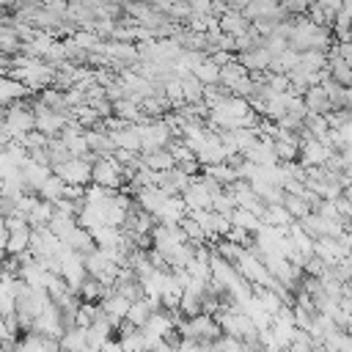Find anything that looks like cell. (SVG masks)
Listing matches in <instances>:
<instances>
[{
	"mask_svg": "<svg viewBox=\"0 0 352 352\" xmlns=\"http://www.w3.org/2000/svg\"><path fill=\"white\" fill-rule=\"evenodd\" d=\"M236 270H239V275L245 278V280H250V283H267L270 278H272V272L267 270V264H264V258L256 253V250H250L248 245L242 248V253L236 256Z\"/></svg>",
	"mask_w": 352,
	"mask_h": 352,
	"instance_id": "4",
	"label": "cell"
},
{
	"mask_svg": "<svg viewBox=\"0 0 352 352\" xmlns=\"http://www.w3.org/2000/svg\"><path fill=\"white\" fill-rule=\"evenodd\" d=\"M116 322H121V319H126V314H129V305H132V300L129 297H124L121 292H113V294H107L102 302H99Z\"/></svg>",
	"mask_w": 352,
	"mask_h": 352,
	"instance_id": "21",
	"label": "cell"
},
{
	"mask_svg": "<svg viewBox=\"0 0 352 352\" xmlns=\"http://www.w3.org/2000/svg\"><path fill=\"white\" fill-rule=\"evenodd\" d=\"M179 226L184 228V234H187V239L190 242H206V234H204V228H201V223L187 212L182 220H179Z\"/></svg>",
	"mask_w": 352,
	"mask_h": 352,
	"instance_id": "31",
	"label": "cell"
},
{
	"mask_svg": "<svg viewBox=\"0 0 352 352\" xmlns=\"http://www.w3.org/2000/svg\"><path fill=\"white\" fill-rule=\"evenodd\" d=\"M52 173V168L50 165H44V162H36V160H25V165H22V176H25V184H28V192H38V187L44 184V179Z\"/></svg>",
	"mask_w": 352,
	"mask_h": 352,
	"instance_id": "13",
	"label": "cell"
},
{
	"mask_svg": "<svg viewBox=\"0 0 352 352\" xmlns=\"http://www.w3.org/2000/svg\"><path fill=\"white\" fill-rule=\"evenodd\" d=\"M217 22H220V30L223 33H231V36H239V33H245L250 28V19L242 11H236V8H228L226 14H220Z\"/></svg>",
	"mask_w": 352,
	"mask_h": 352,
	"instance_id": "16",
	"label": "cell"
},
{
	"mask_svg": "<svg viewBox=\"0 0 352 352\" xmlns=\"http://www.w3.org/2000/svg\"><path fill=\"white\" fill-rule=\"evenodd\" d=\"M60 346H66V349H88V336H85V327H69V330H63V336H60Z\"/></svg>",
	"mask_w": 352,
	"mask_h": 352,
	"instance_id": "29",
	"label": "cell"
},
{
	"mask_svg": "<svg viewBox=\"0 0 352 352\" xmlns=\"http://www.w3.org/2000/svg\"><path fill=\"white\" fill-rule=\"evenodd\" d=\"M74 226H77V214H69V212L55 209V214H52V220H50V228H52L60 239H66V236L72 234Z\"/></svg>",
	"mask_w": 352,
	"mask_h": 352,
	"instance_id": "26",
	"label": "cell"
},
{
	"mask_svg": "<svg viewBox=\"0 0 352 352\" xmlns=\"http://www.w3.org/2000/svg\"><path fill=\"white\" fill-rule=\"evenodd\" d=\"M33 104V113H36V129H41L44 135H60L63 132V126L69 124V113H60V110H55V107H47L38 96L30 102Z\"/></svg>",
	"mask_w": 352,
	"mask_h": 352,
	"instance_id": "5",
	"label": "cell"
},
{
	"mask_svg": "<svg viewBox=\"0 0 352 352\" xmlns=\"http://www.w3.org/2000/svg\"><path fill=\"white\" fill-rule=\"evenodd\" d=\"M187 212H190V209H187V204H184V198H182V192H179V195H168L165 204L160 206V212H157L154 217H157V223H179Z\"/></svg>",
	"mask_w": 352,
	"mask_h": 352,
	"instance_id": "14",
	"label": "cell"
},
{
	"mask_svg": "<svg viewBox=\"0 0 352 352\" xmlns=\"http://www.w3.org/2000/svg\"><path fill=\"white\" fill-rule=\"evenodd\" d=\"M66 190H69V184L63 182V176H58V173L52 170V173H50L47 179H44V184L38 187V195L55 204V201H60V198L66 195Z\"/></svg>",
	"mask_w": 352,
	"mask_h": 352,
	"instance_id": "22",
	"label": "cell"
},
{
	"mask_svg": "<svg viewBox=\"0 0 352 352\" xmlns=\"http://www.w3.org/2000/svg\"><path fill=\"white\" fill-rule=\"evenodd\" d=\"M22 50V38L14 30V25H0V52L6 55H16Z\"/></svg>",
	"mask_w": 352,
	"mask_h": 352,
	"instance_id": "27",
	"label": "cell"
},
{
	"mask_svg": "<svg viewBox=\"0 0 352 352\" xmlns=\"http://www.w3.org/2000/svg\"><path fill=\"white\" fill-rule=\"evenodd\" d=\"M140 157H143V162L151 170H170V168H176V157L170 154L168 146L165 148H154V151H143Z\"/></svg>",
	"mask_w": 352,
	"mask_h": 352,
	"instance_id": "18",
	"label": "cell"
},
{
	"mask_svg": "<svg viewBox=\"0 0 352 352\" xmlns=\"http://www.w3.org/2000/svg\"><path fill=\"white\" fill-rule=\"evenodd\" d=\"M165 198H168V192H165L160 184H148V187H140V190L135 192V204H138L140 209L151 212V214L160 212V206L165 204Z\"/></svg>",
	"mask_w": 352,
	"mask_h": 352,
	"instance_id": "12",
	"label": "cell"
},
{
	"mask_svg": "<svg viewBox=\"0 0 352 352\" xmlns=\"http://www.w3.org/2000/svg\"><path fill=\"white\" fill-rule=\"evenodd\" d=\"M91 182L102 184V187H113V190H121L126 184V176H124V165L118 162L116 154H102L94 160L91 165Z\"/></svg>",
	"mask_w": 352,
	"mask_h": 352,
	"instance_id": "1",
	"label": "cell"
},
{
	"mask_svg": "<svg viewBox=\"0 0 352 352\" xmlns=\"http://www.w3.org/2000/svg\"><path fill=\"white\" fill-rule=\"evenodd\" d=\"M3 124L8 126V132L14 135V140H19V138L28 135L30 129H36V113H33V104H30V102H22V99L11 102V104L6 107V118H3Z\"/></svg>",
	"mask_w": 352,
	"mask_h": 352,
	"instance_id": "2",
	"label": "cell"
},
{
	"mask_svg": "<svg viewBox=\"0 0 352 352\" xmlns=\"http://www.w3.org/2000/svg\"><path fill=\"white\" fill-rule=\"evenodd\" d=\"M302 99H305V104H308V113H330V110H333V102H330V96H327V91H324L322 82L308 85V88L302 91Z\"/></svg>",
	"mask_w": 352,
	"mask_h": 352,
	"instance_id": "15",
	"label": "cell"
},
{
	"mask_svg": "<svg viewBox=\"0 0 352 352\" xmlns=\"http://www.w3.org/2000/svg\"><path fill=\"white\" fill-rule=\"evenodd\" d=\"M63 242H66L69 248H74L77 253H82V256H88V253L96 248V239H94V234H91L88 228H82L80 223L72 228V234H69Z\"/></svg>",
	"mask_w": 352,
	"mask_h": 352,
	"instance_id": "17",
	"label": "cell"
},
{
	"mask_svg": "<svg viewBox=\"0 0 352 352\" xmlns=\"http://www.w3.org/2000/svg\"><path fill=\"white\" fill-rule=\"evenodd\" d=\"M91 165H94V160L91 157H69V160H63V162H58V165H52V170L58 173V176H63V182L66 184H80V187H88L91 184Z\"/></svg>",
	"mask_w": 352,
	"mask_h": 352,
	"instance_id": "3",
	"label": "cell"
},
{
	"mask_svg": "<svg viewBox=\"0 0 352 352\" xmlns=\"http://www.w3.org/2000/svg\"><path fill=\"white\" fill-rule=\"evenodd\" d=\"M52 214H55V204L38 195V201H36V204H33V209L28 212V223H30V228H38V226H50Z\"/></svg>",
	"mask_w": 352,
	"mask_h": 352,
	"instance_id": "19",
	"label": "cell"
},
{
	"mask_svg": "<svg viewBox=\"0 0 352 352\" xmlns=\"http://www.w3.org/2000/svg\"><path fill=\"white\" fill-rule=\"evenodd\" d=\"M283 206L289 209V214H292L294 220H302L308 212H314V206H311V201H308L305 195H297V192H286V190H283Z\"/></svg>",
	"mask_w": 352,
	"mask_h": 352,
	"instance_id": "23",
	"label": "cell"
},
{
	"mask_svg": "<svg viewBox=\"0 0 352 352\" xmlns=\"http://www.w3.org/2000/svg\"><path fill=\"white\" fill-rule=\"evenodd\" d=\"M336 52H338V55L352 66V38H344V41L338 44V50H336Z\"/></svg>",
	"mask_w": 352,
	"mask_h": 352,
	"instance_id": "32",
	"label": "cell"
},
{
	"mask_svg": "<svg viewBox=\"0 0 352 352\" xmlns=\"http://www.w3.org/2000/svg\"><path fill=\"white\" fill-rule=\"evenodd\" d=\"M248 3H250V0H228V8H236V11H242Z\"/></svg>",
	"mask_w": 352,
	"mask_h": 352,
	"instance_id": "33",
	"label": "cell"
},
{
	"mask_svg": "<svg viewBox=\"0 0 352 352\" xmlns=\"http://www.w3.org/2000/svg\"><path fill=\"white\" fill-rule=\"evenodd\" d=\"M236 58H239L242 66H248V72H264V69H270V63H272V52H270L267 47H261V44L236 52Z\"/></svg>",
	"mask_w": 352,
	"mask_h": 352,
	"instance_id": "9",
	"label": "cell"
},
{
	"mask_svg": "<svg viewBox=\"0 0 352 352\" xmlns=\"http://www.w3.org/2000/svg\"><path fill=\"white\" fill-rule=\"evenodd\" d=\"M192 74H195L204 85H214V82H220V63L206 55V58L192 69Z\"/></svg>",
	"mask_w": 352,
	"mask_h": 352,
	"instance_id": "24",
	"label": "cell"
},
{
	"mask_svg": "<svg viewBox=\"0 0 352 352\" xmlns=\"http://www.w3.org/2000/svg\"><path fill=\"white\" fill-rule=\"evenodd\" d=\"M272 148H275V154H278L280 162H292V160H297V154H300V135L280 129V135L272 140Z\"/></svg>",
	"mask_w": 352,
	"mask_h": 352,
	"instance_id": "11",
	"label": "cell"
},
{
	"mask_svg": "<svg viewBox=\"0 0 352 352\" xmlns=\"http://www.w3.org/2000/svg\"><path fill=\"white\" fill-rule=\"evenodd\" d=\"M33 91L22 82V80H16V77H11V74H0V104L3 107H8L11 102H16V99H25V96H30Z\"/></svg>",
	"mask_w": 352,
	"mask_h": 352,
	"instance_id": "10",
	"label": "cell"
},
{
	"mask_svg": "<svg viewBox=\"0 0 352 352\" xmlns=\"http://www.w3.org/2000/svg\"><path fill=\"white\" fill-rule=\"evenodd\" d=\"M182 80V94H184V102H204V82L190 72Z\"/></svg>",
	"mask_w": 352,
	"mask_h": 352,
	"instance_id": "28",
	"label": "cell"
},
{
	"mask_svg": "<svg viewBox=\"0 0 352 352\" xmlns=\"http://www.w3.org/2000/svg\"><path fill=\"white\" fill-rule=\"evenodd\" d=\"M30 231L33 228H22V231H8V245H6V253H25L30 248Z\"/></svg>",
	"mask_w": 352,
	"mask_h": 352,
	"instance_id": "30",
	"label": "cell"
},
{
	"mask_svg": "<svg viewBox=\"0 0 352 352\" xmlns=\"http://www.w3.org/2000/svg\"><path fill=\"white\" fill-rule=\"evenodd\" d=\"M176 135L170 132V126L162 118H148L140 124V151H154V148H165Z\"/></svg>",
	"mask_w": 352,
	"mask_h": 352,
	"instance_id": "7",
	"label": "cell"
},
{
	"mask_svg": "<svg viewBox=\"0 0 352 352\" xmlns=\"http://www.w3.org/2000/svg\"><path fill=\"white\" fill-rule=\"evenodd\" d=\"M228 220H231V226H239V228H245V231H250V234H256V231L261 228V223H264L256 212H250V209H245V206H234L231 214H228Z\"/></svg>",
	"mask_w": 352,
	"mask_h": 352,
	"instance_id": "20",
	"label": "cell"
},
{
	"mask_svg": "<svg viewBox=\"0 0 352 352\" xmlns=\"http://www.w3.org/2000/svg\"><path fill=\"white\" fill-rule=\"evenodd\" d=\"M261 220L270 223V226H292V223H294V217L289 214V209H286L283 204H267Z\"/></svg>",
	"mask_w": 352,
	"mask_h": 352,
	"instance_id": "25",
	"label": "cell"
},
{
	"mask_svg": "<svg viewBox=\"0 0 352 352\" xmlns=\"http://www.w3.org/2000/svg\"><path fill=\"white\" fill-rule=\"evenodd\" d=\"M336 148L327 146L322 138H314V135H300V154H297V162L302 168H314V165H324L330 160Z\"/></svg>",
	"mask_w": 352,
	"mask_h": 352,
	"instance_id": "6",
	"label": "cell"
},
{
	"mask_svg": "<svg viewBox=\"0 0 352 352\" xmlns=\"http://www.w3.org/2000/svg\"><path fill=\"white\" fill-rule=\"evenodd\" d=\"M182 198H184V204H187L190 212L192 209H212V192L204 184V179H192L190 187L182 192Z\"/></svg>",
	"mask_w": 352,
	"mask_h": 352,
	"instance_id": "8",
	"label": "cell"
}]
</instances>
